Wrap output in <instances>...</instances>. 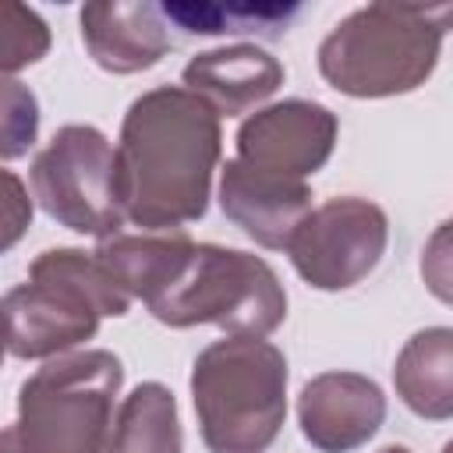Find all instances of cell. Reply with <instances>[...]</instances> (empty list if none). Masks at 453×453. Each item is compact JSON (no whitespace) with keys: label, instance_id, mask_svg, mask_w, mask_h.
<instances>
[{"label":"cell","instance_id":"cell-1","mask_svg":"<svg viewBox=\"0 0 453 453\" xmlns=\"http://www.w3.org/2000/svg\"><path fill=\"white\" fill-rule=\"evenodd\" d=\"M219 117L184 85L138 96L120 124L117 198L124 219L142 230H180L209 209L219 163Z\"/></svg>","mask_w":453,"mask_h":453},{"label":"cell","instance_id":"cell-2","mask_svg":"<svg viewBox=\"0 0 453 453\" xmlns=\"http://www.w3.org/2000/svg\"><path fill=\"white\" fill-rule=\"evenodd\" d=\"M449 4H368L347 14L319 46L322 78L357 99L400 96L435 71Z\"/></svg>","mask_w":453,"mask_h":453},{"label":"cell","instance_id":"cell-3","mask_svg":"<svg viewBox=\"0 0 453 453\" xmlns=\"http://www.w3.org/2000/svg\"><path fill=\"white\" fill-rule=\"evenodd\" d=\"M191 400L212 453H262L287 418V357L262 336L216 340L195 357Z\"/></svg>","mask_w":453,"mask_h":453},{"label":"cell","instance_id":"cell-4","mask_svg":"<svg viewBox=\"0 0 453 453\" xmlns=\"http://www.w3.org/2000/svg\"><path fill=\"white\" fill-rule=\"evenodd\" d=\"M131 297L110 280L96 255L81 248H50L28 265L0 311L7 319V350L21 361L57 357L96 336L103 315H124Z\"/></svg>","mask_w":453,"mask_h":453},{"label":"cell","instance_id":"cell-5","mask_svg":"<svg viewBox=\"0 0 453 453\" xmlns=\"http://www.w3.org/2000/svg\"><path fill=\"white\" fill-rule=\"evenodd\" d=\"M120 382L124 368L110 350L50 357L18 393L21 453H106Z\"/></svg>","mask_w":453,"mask_h":453},{"label":"cell","instance_id":"cell-6","mask_svg":"<svg viewBox=\"0 0 453 453\" xmlns=\"http://www.w3.org/2000/svg\"><path fill=\"white\" fill-rule=\"evenodd\" d=\"M149 311L173 329L209 322L230 336H269L287 319V290L265 258L223 244H195L180 276Z\"/></svg>","mask_w":453,"mask_h":453},{"label":"cell","instance_id":"cell-7","mask_svg":"<svg viewBox=\"0 0 453 453\" xmlns=\"http://www.w3.org/2000/svg\"><path fill=\"white\" fill-rule=\"evenodd\" d=\"M32 198L74 234L113 237L124 212L110 138L92 124L60 127L32 163Z\"/></svg>","mask_w":453,"mask_h":453},{"label":"cell","instance_id":"cell-8","mask_svg":"<svg viewBox=\"0 0 453 453\" xmlns=\"http://www.w3.org/2000/svg\"><path fill=\"white\" fill-rule=\"evenodd\" d=\"M389 219L368 198H329L297 223L287 241L297 276L315 290H350L386 251Z\"/></svg>","mask_w":453,"mask_h":453},{"label":"cell","instance_id":"cell-9","mask_svg":"<svg viewBox=\"0 0 453 453\" xmlns=\"http://www.w3.org/2000/svg\"><path fill=\"white\" fill-rule=\"evenodd\" d=\"M336 113L311 99H283L251 113L237 131V159L290 180L322 170L336 145Z\"/></svg>","mask_w":453,"mask_h":453},{"label":"cell","instance_id":"cell-10","mask_svg":"<svg viewBox=\"0 0 453 453\" xmlns=\"http://www.w3.org/2000/svg\"><path fill=\"white\" fill-rule=\"evenodd\" d=\"M297 421L315 449L350 453L365 446L386 421V396L368 375L322 372L304 382L297 396Z\"/></svg>","mask_w":453,"mask_h":453},{"label":"cell","instance_id":"cell-11","mask_svg":"<svg viewBox=\"0 0 453 453\" xmlns=\"http://www.w3.org/2000/svg\"><path fill=\"white\" fill-rule=\"evenodd\" d=\"M219 205L223 216L255 244L283 251L290 234L311 209V191L304 180L276 177L241 159H226L219 177Z\"/></svg>","mask_w":453,"mask_h":453},{"label":"cell","instance_id":"cell-12","mask_svg":"<svg viewBox=\"0 0 453 453\" xmlns=\"http://www.w3.org/2000/svg\"><path fill=\"white\" fill-rule=\"evenodd\" d=\"M283 64L251 42L219 46L191 57L184 67V88L216 110V117H241L283 85Z\"/></svg>","mask_w":453,"mask_h":453},{"label":"cell","instance_id":"cell-13","mask_svg":"<svg viewBox=\"0 0 453 453\" xmlns=\"http://www.w3.org/2000/svg\"><path fill=\"white\" fill-rule=\"evenodd\" d=\"M81 39L92 60L113 74H134L170 50L166 21L156 4H85Z\"/></svg>","mask_w":453,"mask_h":453},{"label":"cell","instance_id":"cell-14","mask_svg":"<svg viewBox=\"0 0 453 453\" xmlns=\"http://www.w3.org/2000/svg\"><path fill=\"white\" fill-rule=\"evenodd\" d=\"M195 241L184 230H145L103 237L92 251L110 280L127 294L152 304L184 269Z\"/></svg>","mask_w":453,"mask_h":453},{"label":"cell","instance_id":"cell-15","mask_svg":"<svg viewBox=\"0 0 453 453\" xmlns=\"http://www.w3.org/2000/svg\"><path fill=\"white\" fill-rule=\"evenodd\" d=\"M393 386L414 414L446 421L453 414V333L446 326L414 333L396 357Z\"/></svg>","mask_w":453,"mask_h":453},{"label":"cell","instance_id":"cell-16","mask_svg":"<svg viewBox=\"0 0 453 453\" xmlns=\"http://www.w3.org/2000/svg\"><path fill=\"white\" fill-rule=\"evenodd\" d=\"M106 453H184L177 400L163 382H142L124 396Z\"/></svg>","mask_w":453,"mask_h":453},{"label":"cell","instance_id":"cell-17","mask_svg":"<svg viewBox=\"0 0 453 453\" xmlns=\"http://www.w3.org/2000/svg\"><path fill=\"white\" fill-rule=\"evenodd\" d=\"M163 18L180 21L188 32H202V35H216V32H273V21L287 14H294V7H219V4H166L159 7Z\"/></svg>","mask_w":453,"mask_h":453},{"label":"cell","instance_id":"cell-18","mask_svg":"<svg viewBox=\"0 0 453 453\" xmlns=\"http://www.w3.org/2000/svg\"><path fill=\"white\" fill-rule=\"evenodd\" d=\"M50 50V28L46 21L14 0H0V71L11 74L18 67H28L42 60Z\"/></svg>","mask_w":453,"mask_h":453},{"label":"cell","instance_id":"cell-19","mask_svg":"<svg viewBox=\"0 0 453 453\" xmlns=\"http://www.w3.org/2000/svg\"><path fill=\"white\" fill-rule=\"evenodd\" d=\"M39 134V99L35 92L0 71V159H21Z\"/></svg>","mask_w":453,"mask_h":453},{"label":"cell","instance_id":"cell-20","mask_svg":"<svg viewBox=\"0 0 453 453\" xmlns=\"http://www.w3.org/2000/svg\"><path fill=\"white\" fill-rule=\"evenodd\" d=\"M32 226V198L18 173L0 166V255L11 251Z\"/></svg>","mask_w":453,"mask_h":453},{"label":"cell","instance_id":"cell-21","mask_svg":"<svg viewBox=\"0 0 453 453\" xmlns=\"http://www.w3.org/2000/svg\"><path fill=\"white\" fill-rule=\"evenodd\" d=\"M0 453H21V446H18V432H14V425H11V428H0Z\"/></svg>","mask_w":453,"mask_h":453},{"label":"cell","instance_id":"cell-22","mask_svg":"<svg viewBox=\"0 0 453 453\" xmlns=\"http://www.w3.org/2000/svg\"><path fill=\"white\" fill-rule=\"evenodd\" d=\"M4 354H7V319L0 311V361H4Z\"/></svg>","mask_w":453,"mask_h":453},{"label":"cell","instance_id":"cell-23","mask_svg":"<svg viewBox=\"0 0 453 453\" xmlns=\"http://www.w3.org/2000/svg\"><path fill=\"white\" fill-rule=\"evenodd\" d=\"M379 453H411L407 446H386V449H379Z\"/></svg>","mask_w":453,"mask_h":453}]
</instances>
